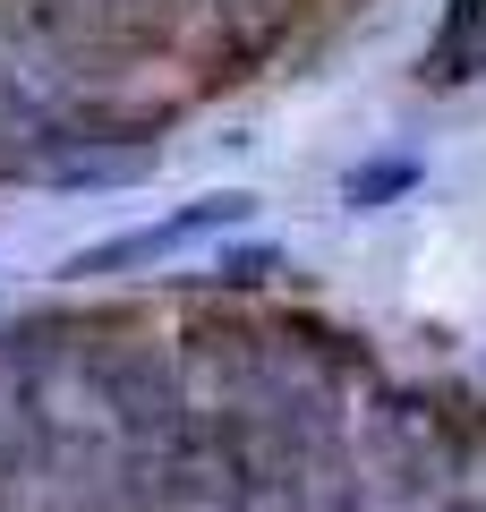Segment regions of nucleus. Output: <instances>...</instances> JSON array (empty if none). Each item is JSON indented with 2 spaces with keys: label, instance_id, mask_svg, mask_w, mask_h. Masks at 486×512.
<instances>
[{
  "label": "nucleus",
  "instance_id": "f257e3e1",
  "mask_svg": "<svg viewBox=\"0 0 486 512\" xmlns=\"http://www.w3.org/2000/svg\"><path fill=\"white\" fill-rule=\"evenodd\" d=\"M239 222H256V197H248V188H205V197H197V205H180V214L137 222V231L103 239V248H77V256H69V282L137 274V265H162V256L197 248V239H214V231H239Z\"/></svg>",
  "mask_w": 486,
  "mask_h": 512
},
{
  "label": "nucleus",
  "instance_id": "f03ea898",
  "mask_svg": "<svg viewBox=\"0 0 486 512\" xmlns=\"http://www.w3.org/2000/svg\"><path fill=\"white\" fill-rule=\"evenodd\" d=\"M418 77H427V86H469V77H486V0H452L444 9V26L427 35Z\"/></svg>",
  "mask_w": 486,
  "mask_h": 512
},
{
  "label": "nucleus",
  "instance_id": "7ed1b4c3",
  "mask_svg": "<svg viewBox=\"0 0 486 512\" xmlns=\"http://www.w3.org/2000/svg\"><path fill=\"white\" fill-rule=\"evenodd\" d=\"M410 188H418V163H359L350 188H342V205H350V214H376V205L410 197Z\"/></svg>",
  "mask_w": 486,
  "mask_h": 512
}]
</instances>
